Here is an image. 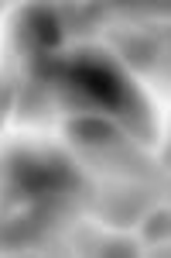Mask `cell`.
<instances>
[{
    "mask_svg": "<svg viewBox=\"0 0 171 258\" xmlns=\"http://www.w3.org/2000/svg\"><path fill=\"white\" fill-rule=\"evenodd\" d=\"M62 38H65V31H62V24H58L55 7H48V4H31V7H24L18 14L14 41H18L21 55H28V59L55 55Z\"/></svg>",
    "mask_w": 171,
    "mask_h": 258,
    "instance_id": "cell-3",
    "label": "cell"
},
{
    "mask_svg": "<svg viewBox=\"0 0 171 258\" xmlns=\"http://www.w3.org/2000/svg\"><path fill=\"white\" fill-rule=\"evenodd\" d=\"M11 103H14V86H11V83H4V86H0V120L7 117Z\"/></svg>",
    "mask_w": 171,
    "mask_h": 258,
    "instance_id": "cell-9",
    "label": "cell"
},
{
    "mask_svg": "<svg viewBox=\"0 0 171 258\" xmlns=\"http://www.w3.org/2000/svg\"><path fill=\"white\" fill-rule=\"evenodd\" d=\"M168 227H171L168 210H154L151 220L144 224V238H147V241H161V238H168Z\"/></svg>",
    "mask_w": 171,
    "mask_h": 258,
    "instance_id": "cell-8",
    "label": "cell"
},
{
    "mask_svg": "<svg viewBox=\"0 0 171 258\" xmlns=\"http://www.w3.org/2000/svg\"><path fill=\"white\" fill-rule=\"evenodd\" d=\"M113 41L120 48V55L127 59V66L137 73H154V69L168 66V31H161V28L116 31Z\"/></svg>",
    "mask_w": 171,
    "mask_h": 258,
    "instance_id": "cell-4",
    "label": "cell"
},
{
    "mask_svg": "<svg viewBox=\"0 0 171 258\" xmlns=\"http://www.w3.org/2000/svg\"><path fill=\"white\" fill-rule=\"evenodd\" d=\"M69 138L76 141L79 148L86 152H106L120 141V127L106 117H93V114H82V117L69 120Z\"/></svg>",
    "mask_w": 171,
    "mask_h": 258,
    "instance_id": "cell-5",
    "label": "cell"
},
{
    "mask_svg": "<svg viewBox=\"0 0 171 258\" xmlns=\"http://www.w3.org/2000/svg\"><path fill=\"white\" fill-rule=\"evenodd\" d=\"M55 97L62 100V107H76L93 117H106L133 138L154 141V117L140 97V90L127 80L120 62L99 48L28 59L24 114H35L41 100Z\"/></svg>",
    "mask_w": 171,
    "mask_h": 258,
    "instance_id": "cell-2",
    "label": "cell"
},
{
    "mask_svg": "<svg viewBox=\"0 0 171 258\" xmlns=\"http://www.w3.org/2000/svg\"><path fill=\"white\" fill-rule=\"evenodd\" d=\"M55 14H58L62 31H69V35H86V31H93L96 24L103 21L106 7H99V4H86V7H55Z\"/></svg>",
    "mask_w": 171,
    "mask_h": 258,
    "instance_id": "cell-7",
    "label": "cell"
},
{
    "mask_svg": "<svg viewBox=\"0 0 171 258\" xmlns=\"http://www.w3.org/2000/svg\"><path fill=\"white\" fill-rule=\"evenodd\" d=\"M93 203V186L69 155L24 145L0 159V251L38 244L69 214Z\"/></svg>",
    "mask_w": 171,
    "mask_h": 258,
    "instance_id": "cell-1",
    "label": "cell"
},
{
    "mask_svg": "<svg viewBox=\"0 0 171 258\" xmlns=\"http://www.w3.org/2000/svg\"><path fill=\"white\" fill-rule=\"evenodd\" d=\"M99 255H133V244H103Z\"/></svg>",
    "mask_w": 171,
    "mask_h": 258,
    "instance_id": "cell-10",
    "label": "cell"
},
{
    "mask_svg": "<svg viewBox=\"0 0 171 258\" xmlns=\"http://www.w3.org/2000/svg\"><path fill=\"white\" fill-rule=\"evenodd\" d=\"M151 203V193H144V189H137V186H127V189H113L110 197L99 203V217L110 220V224H120V227H127L133 220L144 214V207Z\"/></svg>",
    "mask_w": 171,
    "mask_h": 258,
    "instance_id": "cell-6",
    "label": "cell"
}]
</instances>
